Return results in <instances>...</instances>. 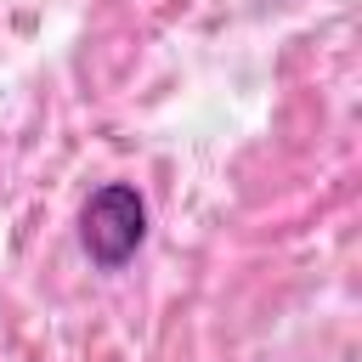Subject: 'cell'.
<instances>
[{"label":"cell","instance_id":"6da1fadb","mask_svg":"<svg viewBox=\"0 0 362 362\" xmlns=\"http://www.w3.org/2000/svg\"><path fill=\"white\" fill-rule=\"evenodd\" d=\"M79 238H85V255L96 266H107V272L124 266L141 249V238H147V204H141V192L124 187V181L96 187L90 204H85V215H79Z\"/></svg>","mask_w":362,"mask_h":362}]
</instances>
